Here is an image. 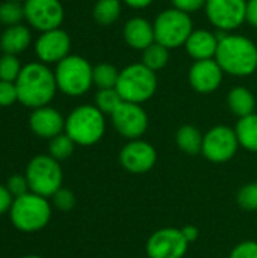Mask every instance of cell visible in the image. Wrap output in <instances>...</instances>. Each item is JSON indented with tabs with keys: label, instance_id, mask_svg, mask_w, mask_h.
Segmentation results:
<instances>
[{
	"label": "cell",
	"instance_id": "cell-30",
	"mask_svg": "<svg viewBox=\"0 0 257 258\" xmlns=\"http://www.w3.org/2000/svg\"><path fill=\"white\" fill-rule=\"evenodd\" d=\"M21 68L23 67L20 65V60L15 54L3 53V56H0V80L15 83L21 73Z\"/></svg>",
	"mask_w": 257,
	"mask_h": 258
},
{
	"label": "cell",
	"instance_id": "cell-24",
	"mask_svg": "<svg viewBox=\"0 0 257 258\" xmlns=\"http://www.w3.org/2000/svg\"><path fill=\"white\" fill-rule=\"evenodd\" d=\"M121 14V2L120 0H98L92 9L94 20L101 26L114 24Z\"/></svg>",
	"mask_w": 257,
	"mask_h": 258
},
{
	"label": "cell",
	"instance_id": "cell-32",
	"mask_svg": "<svg viewBox=\"0 0 257 258\" xmlns=\"http://www.w3.org/2000/svg\"><path fill=\"white\" fill-rule=\"evenodd\" d=\"M52 198H53L55 207L58 210H61V212H70L76 206V197H74V194L71 190H68V189H64V187H61Z\"/></svg>",
	"mask_w": 257,
	"mask_h": 258
},
{
	"label": "cell",
	"instance_id": "cell-33",
	"mask_svg": "<svg viewBox=\"0 0 257 258\" xmlns=\"http://www.w3.org/2000/svg\"><path fill=\"white\" fill-rule=\"evenodd\" d=\"M15 101H18V92L15 83L0 80V106L8 107L12 106Z\"/></svg>",
	"mask_w": 257,
	"mask_h": 258
},
{
	"label": "cell",
	"instance_id": "cell-13",
	"mask_svg": "<svg viewBox=\"0 0 257 258\" xmlns=\"http://www.w3.org/2000/svg\"><path fill=\"white\" fill-rule=\"evenodd\" d=\"M24 18L41 32L59 29L64 20V8L59 0H26Z\"/></svg>",
	"mask_w": 257,
	"mask_h": 258
},
{
	"label": "cell",
	"instance_id": "cell-41",
	"mask_svg": "<svg viewBox=\"0 0 257 258\" xmlns=\"http://www.w3.org/2000/svg\"><path fill=\"white\" fill-rule=\"evenodd\" d=\"M23 258H41L39 255H26V257H23Z\"/></svg>",
	"mask_w": 257,
	"mask_h": 258
},
{
	"label": "cell",
	"instance_id": "cell-28",
	"mask_svg": "<svg viewBox=\"0 0 257 258\" xmlns=\"http://www.w3.org/2000/svg\"><path fill=\"white\" fill-rule=\"evenodd\" d=\"M24 18V5L14 0H6L0 5V23L5 26H15Z\"/></svg>",
	"mask_w": 257,
	"mask_h": 258
},
{
	"label": "cell",
	"instance_id": "cell-36",
	"mask_svg": "<svg viewBox=\"0 0 257 258\" xmlns=\"http://www.w3.org/2000/svg\"><path fill=\"white\" fill-rule=\"evenodd\" d=\"M174 8L185 12V14H192L200 11L201 8L206 6L208 0H171Z\"/></svg>",
	"mask_w": 257,
	"mask_h": 258
},
{
	"label": "cell",
	"instance_id": "cell-11",
	"mask_svg": "<svg viewBox=\"0 0 257 258\" xmlns=\"http://www.w3.org/2000/svg\"><path fill=\"white\" fill-rule=\"evenodd\" d=\"M188 240L179 228H161L147 240L148 258H183L188 251Z\"/></svg>",
	"mask_w": 257,
	"mask_h": 258
},
{
	"label": "cell",
	"instance_id": "cell-40",
	"mask_svg": "<svg viewBox=\"0 0 257 258\" xmlns=\"http://www.w3.org/2000/svg\"><path fill=\"white\" fill-rule=\"evenodd\" d=\"M126 5H129L130 8H136V9H142L147 8L153 3V0H124Z\"/></svg>",
	"mask_w": 257,
	"mask_h": 258
},
{
	"label": "cell",
	"instance_id": "cell-29",
	"mask_svg": "<svg viewBox=\"0 0 257 258\" xmlns=\"http://www.w3.org/2000/svg\"><path fill=\"white\" fill-rule=\"evenodd\" d=\"M121 103H123V98L115 88L100 89L95 95V107L103 113L112 115Z\"/></svg>",
	"mask_w": 257,
	"mask_h": 258
},
{
	"label": "cell",
	"instance_id": "cell-17",
	"mask_svg": "<svg viewBox=\"0 0 257 258\" xmlns=\"http://www.w3.org/2000/svg\"><path fill=\"white\" fill-rule=\"evenodd\" d=\"M29 125L36 136L53 139L65 130V119L56 109L44 106L33 109L29 118Z\"/></svg>",
	"mask_w": 257,
	"mask_h": 258
},
{
	"label": "cell",
	"instance_id": "cell-5",
	"mask_svg": "<svg viewBox=\"0 0 257 258\" xmlns=\"http://www.w3.org/2000/svg\"><path fill=\"white\" fill-rule=\"evenodd\" d=\"M158 88L156 73L147 68L142 62L132 63L120 71V79L117 83V91L123 101L141 104L150 100Z\"/></svg>",
	"mask_w": 257,
	"mask_h": 258
},
{
	"label": "cell",
	"instance_id": "cell-16",
	"mask_svg": "<svg viewBox=\"0 0 257 258\" xmlns=\"http://www.w3.org/2000/svg\"><path fill=\"white\" fill-rule=\"evenodd\" d=\"M223 74L224 71L215 59L195 60L189 70V83L197 92L211 94L220 88Z\"/></svg>",
	"mask_w": 257,
	"mask_h": 258
},
{
	"label": "cell",
	"instance_id": "cell-9",
	"mask_svg": "<svg viewBox=\"0 0 257 258\" xmlns=\"http://www.w3.org/2000/svg\"><path fill=\"white\" fill-rule=\"evenodd\" d=\"M239 141L236 132L227 125H215L203 136L201 154L214 163L229 162L238 151Z\"/></svg>",
	"mask_w": 257,
	"mask_h": 258
},
{
	"label": "cell",
	"instance_id": "cell-3",
	"mask_svg": "<svg viewBox=\"0 0 257 258\" xmlns=\"http://www.w3.org/2000/svg\"><path fill=\"white\" fill-rule=\"evenodd\" d=\"M106 130L105 113L95 106H79L65 119V133L74 144L89 147L97 144Z\"/></svg>",
	"mask_w": 257,
	"mask_h": 258
},
{
	"label": "cell",
	"instance_id": "cell-39",
	"mask_svg": "<svg viewBox=\"0 0 257 258\" xmlns=\"http://www.w3.org/2000/svg\"><path fill=\"white\" fill-rule=\"evenodd\" d=\"M182 233H183V237L188 240V243H192L198 239V228L195 225H186L182 228Z\"/></svg>",
	"mask_w": 257,
	"mask_h": 258
},
{
	"label": "cell",
	"instance_id": "cell-10",
	"mask_svg": "<svg viewBox=\"0 0 257 258\" xmlns=\"http://www.w3.org/2000/svg\"><path fill=\"white\" fill-rule=\"evenodd\" d=\"M206 15L220 30L238 29L247 20V0H208Z\"/></svg>",
	"mask_w": 257,
	"mask_h": 258
},
{
	"label": "cell",
	"instance_id": "cell-37",
	"mask_svg": "<svg viewBox=\"0 0 257 258\" xmlns=\"http://www.w3.org/2000/svg\"><path fill=\"white\" fill-rule=\"evenodd\" d=\"M12 203H14V197L11 195V192L8 190L6 186L0 184V215H3L8 210H11Z\"/></svg>",
	"mask_w": 257,
	"mask_h": 258
},
{
	"label": "cell",
	"instance_id": "cell-43",
	"mask_svg": "<svg viewBox=\"0 0 257 258\" xmlns=\"http://www.w3.org/2000/svg\"><path fill=\"white\" fill-rule=\"evenodd\" d=\"M0 50H2V48H0Z\"/></svg>",
	"mask_w": 257,
	"mask_h": 258
},
{
	"label": "cell",
	"instance_id": "cell-14",
	"mask_svg": "<svg viewBox=\"0 0 257 258\" xmlns=\"http://www.w3.org/2000/svg\"><path fill=\"white\" fill-rule=\"evenodd\" d=\"M158 160L156 148L141 139L130 141L120 151L121 166L132 174H145L148 172Z\"/></svg>",
	"mask_w": 257,
	"mask_h": 258
},
{
	"label": "cell",
	"instance_id": "cell-6",
	"mask_svg": "<svg viewBox=\"0 0 257 258\" xmlns=\"http://www.w3.org/2000/svg\"><path fill=\"white\" fill-rule=\"evenodd\" d=\"M55 77L58 89L70 97L83 95L94 83L92 67L86 59L76 54H70L58 63Z\"/></svg>",
	"mask_w": 257,
	"mask_h": 258
},
{
	"label": "cell",
	"instance_id": "cell-31",
	"mask_svg": "<svg viewBox=\"0 0 257 258\" xmlns=\"http://www.w3.org/2000/svg\"><path fill=\"white\" fill-rule=\"evenodd\" d=\"M238 206L245 212H257V183H248L238 192Z\"/></svg>",
	"mask_w": 257,
	"mask_h": 258
},
{
	"label": "cell",
	"instance_id": "cell-22",
	"mask_svg": "<svg viewBox=\"0 0 257 258\" xmlns=\"http://www.w3.org/2000/svg\"><path fill=\"white\" fill-rule=\"evenodd\" d=\"M176 144L179 150H182L186 154L195 156L201 153L203 148V135L200 133L198 128L194 125H182L177 133H176Z\"/></svg>",
	"mask_w": 257,
	"mask_h": 258
},
{
	"label": "cell",
	"instance_id": "cell-42",
	"mask_svg": "<svg viewBox=\"0 0 257 258\" xmlns=\"http://www.w3.org/2000/svg\"><path fill=\"white\" fill-rule=\"evenodd\" d=\"M14 2H20L21 3V2H26V0H14Z\"/></svg>",
	"mask_w": 257,
	"mask_h": 258
},
{
	"label": "cell",
	"instance_id": "cell-19",
	"mask_svg": "<svg viewBox=\"0 0 257 258\" xmlns=\"http://www.w3.org/2000/svg\"><path fill=\"white\" fill-rule=\"evenodd\" d=\"M123 33H124V39H126L127 45H130L132 48H136V50L144 51L147 47H150L153 42H156L153 24H150V21H147L142 17L130 18L124 24Z\"/></svg>",
	"mask_w": 257,
	"mask_h": 258
},
{
	"label": "cell",
	"instance_id": "cell-7",
	"mask_svg": "<svg viewBox=\"0 0 257 258\" xmlns=\"http://www.w3.org/2000/svg\"><path fill=\"white\" fill-rule=\"evenodd\" d=\"M26 178L30 192L48 198L62 187V169L52 156H36L26 168Z\"/></svg>",
	"mask_w": 257,
	"mask_h": 258
},
{
	"label": "cell",
	"instance_id": "cell-25",
	"mask_svg": "<svg viewBox=\"0 0 257 258\" xmlns=\"http://www.w3.org/2000/svg\"><path fill=\"white\" fill-rule=\"evenodd\" d=\"M170 59V48L159 42H153L150 47H147L142 51V63L150 68L151 71H159L162 70Z\"/></svg>",
	"mask_w": 257,
	"mask_h": 258
},
{
	"label": "cell",
	"instance_id": "cell-21",
	"mask_svg": "<svg viewBox=\"0 0 257 258\" xmlns=\"http://www.w3.org/2000/svg\"><path fill=\"white\" fill-rule=\"evenodd\" d=\"M227 103H229L230 110L239 118H245V116L254 113V109H256V98H254L253 92L244 86L233 88L229 92Z\"/></svg>",
	"mask_w": 257,
	"mask_h": 258
},
{
	"label": "cell",
	"instance_id": "cell-8",
	"mask_svg": "<svg viewBox=\"0 0 257 258\" xmlns=\"http://www.w3.org/2000/svg\"><path fill=\"white\" fill-rule=\"evenodd\" d=\"M156 42L167 48H177L186 44L189 35L194 32L189 14H185L176 8L162 11L153 24Z\"/></svg>",
	"mask_w": 257,
	"mask_h": 258
},
{
	"label": "cell",
	"instance_id": "cell-35",
	"mask_svg": "<svg viewBox=\"0 0 257 258\" xmlns=\"http://www.w3.org/2000/svg\"><path fill=\"white\" fill-rule=\"evenodd\" d=\"M229 258H257V242L245 240L238 243Z\"/></svg>",
	"mask_w": 257,
	"mask_h": 258
},
{
	"label": "cell",
	"instance_id": "cell-20",
	"mask_svg": "<svg viewBox=\"0 0 257 258\" xmlns=\"http://www.w3.org/2000/svg\"><path fill=\"white\" fill-rule=\"evenodd\" d=\"M32 36L30 30L23 24H15L6 27V30L0 36V48L3 53L8 54H18L23 53L30 45Z\"/></svg>",
	"mask_w": 257,
	"mask_h": 258
},
{
	"label": "cell",
	"instance_id": "cell-26",
	"mask_svg": "<svg viewBox=\"0 0 257 258\" xmlns=\"http://www.w3.org/2000/svg\"><path fill=\"white\" fill-rule=\"evenodd\" d=\"M120 79V71L111 63H100L92 68V82L100 89L117 88Z\"/></svg>",
	"mask_w": 257,
	"mask_h": 258
},
{
	"label": "cell",
	"instance_id": "cell-34",
	"mask_svg": "<svg viewBox=\"0 0 257 258\" xmlns=\"http://www.w3.org/2000/svg\"><path fill=\"white\" fill-rule=\"evenodd\" d=\"M6 187H8V190L11 192V195L14 198H18L21 195H26L30 190L26 175H20V174H15V175L9 177V180L6 183Z\"/></svg>",
	"mask_w": 257,
	"mask_h": 258
},
{
	"label": "cell",
	"instance_id": "cell-18",
	"mask_svg": "<svg viewBox=\"0 0 257 258\" xmlns=\"http://www.w3.org/2000/svg\"><path fill=\"white\" fill-rule=\"evenodd\" d=\"M218 44L220 39L215 33L204 29H198L189 35L185 47L188 54L194 60H206V59H215Z\"/></svg>",
	"mask_w": 257,
	"mask_h": 258
},
{
	"label": "cell",
	"instance_id": "cell-2",
	"mask_svg": "<svg viewBox=\"0 0 257 258\" xmlns=\"http://www.w3.org/2000/svg\"><path fill=\"white\" fill-rule=\"evenodd\" d=\"M220 44L217 48L215 60L221 70L236 77H245L256 71L257 47L254 42L241 35L218 36Z\"/></svg>",
	"mask_w": 257,
	"mask_h": 258
},
{
	"label": "cell",
	"instance_id": "cell-15",
	"mask_svg": "<svg viewBox=\"0 0 257 258\" xmlns=\"http://www.w3.org/2000/svg\"><path fill=\"white\" fill-rule=\"evenodd\" d=\"M71 39L68 33L62 29H53L42 32L35 44L36 56L44 63H59L62 59L70 56Z\"/></svg>",
	"mask_w": 257,
	"mask_h": 258
},
{
	"label": "cell",
	"instance_id": "cell-27",
	"mask_svg": "<svg viewBox=\"0 0 257 258\" xmlns=\"http://www.w3.org/2000/svg\"><path fill=\"white\" fill-rule=\"evenodd\" d=\"M74 145H76V144L73 142V139H71L67 133H61V135H58L56 138L50 139L48 151H50V156L59 162V160L68 159V157L73 154Z\"/></svg>",
	"mask_w": 257,
	"mask_h": 258
},
{
	"label": "cell",
	"instance_id": "cell-4",
	"mask_svg": "<svg viewBox=\"0 0 257 258\" xmlns=\"http://www.w3.org/2000/svg\"><path fill=\"white\" fill-rule=\"evenodd\" d=\"M9 213L15 228L24 233H33L48 224L52 218V207L47 198L27 192L26 195L14 198Z\"/></svg>",
	"mask_w": 257,
	"mask_h": 258
},
{
	"label": "cell",
	"instance_id": "cell-23",
	"mask_svg": "<svg viewBox=\"0 0 257 258\" xmlns=\"http://www.w3.org/2000/svg\"><path fill=\"white\" fill-rule=\"evenodd\" d=\"M235 132L239 147H244L250 153H257V113L239 118Z\"/></svg>",
	"mask_w": 257,
	"mask_h": 258
},
{
	"label": "cell",
	"instance_id": "cell-12",
	"mask_svg": "<svg viewBox=\"0 0 257 258\" xmlns=\"http://www.w3.org/2000/svg\"><path fill=\"white\" fill-rule=\"evenodd\" d=\"M115 130L126 139H139L148 127V116L141 104L123 101L111 115Z\"/></svg>",
	"mask_w": 257,
	"mask_h": 258
},
{
	"label": "cell",
	"instance_id": "cell-1",
	"mask_svg": "<svg viewBox=\"0 0 257 258\" xmlns=\"http://www.w3.org/2000/svg\"><path fill=\"white\" fill-rule=\"evenodd\" d=\"M15 86L18 101L26 107L33 109L47 106L53 100L58 89L55 73L39 62H32L23 67Z\"/></svg>",
	"mask_w": 257,
	"mask_h": 258
},
{
	"label": "cell",
	"instance_id": "cell-38",
	"mask_svg": "<svg viewBox=\"0 0 257 258\" xmlns=\"http://www.w3.org/2000/svg\"><path fill=\"white\" fill-rule=\"evenodd\" d=\"M251 26L257 27V0H247V20Z\"/></svg>",
	"mask_w": 257,
	"mask_h": 258
}]
</instances>
